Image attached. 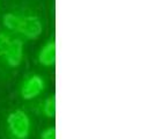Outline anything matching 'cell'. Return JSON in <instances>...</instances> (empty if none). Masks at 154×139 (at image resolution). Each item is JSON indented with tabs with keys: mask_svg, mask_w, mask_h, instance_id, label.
<instances>
[{
	"mask_svg": "<svg viewBox=\"0 0 154 139\" xmlns=\"http://www.w3.org/2000/svg\"><path fill=\"white\" fill-rule=\"evenodd\" d=\"M7 139H29L32 133V119L27 110L14 108L9 110L4 119Z\"/></svg>",
	"mask_w": 154,
	"mask_h": 139,
	"instance_id": "obj_1",
	"label": "cell"
},
{
	"mask_svg": "<svg viewBox=\"0 0 154 139\" xmlns=\"http://www.w3.org/2000/svg\"><path fill=\"white\" fill-rule=\"evenodd\" d=\"M44 31V20L37 12L24 8L22 11V17L17 28L15 36L24 41L30 42L38 39Z\"/></svg>",
	"mask_w": 154,
	"mask_h": 139,
	"instance_id": "obj_2",
	"label": "cell"
},
{
	"mask_svg": "<svg viewBox=\"0 0 154 139\" xmlns=\"http://www.w3.org/2000/svg\"><path fill=\"white\" fill-rule=\"evenodd\" d=\"M48 82L39 73H28L19 85V96L24 102H32L45 92Z\"/></svg>",
	"mask_w": 154,
	"mask_h": 139,
	"instance_id": "obj_3",
	"label": "cell"
},
{
	"mask_svg": "<svg viewBox=\"0 0 154 139\" xmlns=\"http://www.w3.org/2000/svg\"><path fill=\"white\" fill-rule=\"evenodd\" d=\"M26 58V42L20 37L14 36L11 45L0 59L1 64L8 70H17L21 67Z\"/></svg>",
	"mask_w": 154,
	"mask_h": 139,
	"instance_id": "obj_4",
	"label": "cell"
},
{
	"mask_svg": "<svg viewBox=\"0 0 154 139\" xmlns=\"http://www.w3.org/2000/svg\"><path fill=\"white\" fill-rule=\"evenodd\" d=\"M36 60L43 69H52L56 65V37L50 36L41 45L36 54Z\"/></svg>",
	"mask_w": 154,
	"mask_h": 139,
	"instance_id": "obj_5",
	"label": "cell"
},
{
	"mask_svg": "<svg viewBox=\"0 0 154 139\" xmlns=\"http://www.w3.org/2000/svg\"><path fill=\"white\" fill-rule=\"evenodd\" d=\"M30 107H32V111H35L41 117L46 119H54L56 117V95H48L46 97L31 104Z\"/></svg>",
	"mask_w": 154,
	"mask_h": 139,
	"instance_id": "obj_6",
	"label": "cell"
},
{
	"mask_svg": "<svg viewBox=\"0 0 154 139\" xmlns=\"http://www.w3.org/2000/svg\"><path fill=\"white\" fill-rule=\"evenodd\" d=\"M22 11L23 8H11L5 14H2V17H1L2 29L15 36L17 28L20 26L21 17H22Z\"/></svg>",
	"mask_w": 154,
	"mask_h": 139,
	"instance_id": "obj_7",
	"label": "cell"
},
{
	"mask_svg": "<svg viewBox=\"0 0 154 139\" xmlns=\"http://www.w3.org/2000/svg\"><path fill=\"white\" fill-rule=\"evenodd\" d=\"M13 39H14L13 34L4 30V29L0 30V59L4 57V54H6V51L8 50Z\"/></svg>",
	"mask_w": 154,
	"mask_h": 139,
	"instance_id": "obj_8",
	"label": "cell"
},
{
	"mask_svg": "<svg viewBox=\"0 0 154 139\" xmlns=\"http://www.w3.org/2000/svg\"><path fill=\"white\" fill-rule=\"evenodd\" d=\"M38 139H56V128L54 125L46 126L41 131Z\"/></svg>",
	"mask_w": 154,
	"mask_h": 139,
	"instance_id": "obj_9",
	"label": "cell"
}]
</instances>
